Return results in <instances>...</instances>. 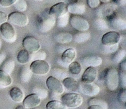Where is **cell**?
<instances>
[{
  "label": "cell",
  "instance_id": "obj_44",
  "mask_svg": "<svg viewBox=\"0 0 126 109\" xmlns=\"http://www.w3.org/2000/svg\"><path fill=\"white\" fill-rule=\"evenodd\" d=\"M112 1L117 6H124L126 2V0H112Z\"/></svg>",
  "mask_w": 126,
  "mask_h": 109
},
{
  "label": "cell",
  "instance_id": "obj_27",
  "mask_svg": "<svg viewBox=\"0 0 126 109\" xmlns=\"http://www.w3.org/2000/svg\"><path fill=\"white\" fill-rule=\"evenodd\" d=\"M17 59L20 64H27L30 61V53L25 49L21 50L17 54Z\"/></svg>",
  "mask_w": 126,
  "mask_h": 109
},
{
  "label": "cell",
  "instance_id": "obj_28",
  "mask_svg": "<svg viewBox=\"0 0 126 109\" xmlns=\"http://www.w3.org/2000/svg\"><path fill=\"white\" fill-rule=\"evenodd\" d=\"M69 72L73 75H79L82 71V66L79 62L73 61L68 65Z\"/></svg>",
  "mask_w": 126,
  "mask_h": 109
},
{
  "label": "cell",
  "instance_id": "obj_11",
  "mask_svg": "<svg viewBox=\"0 0 126 109\" xmlns=\"http://www.w3.org/2000/svg\"><path fill=\"white\" fill-rule=\"evenodd\" d=\"M47 87L52 92L57 95H61L64 92V87L62 82L53 76H49L46 80Z\"/></svg>",
  "mask_w": 126,
  "mask_h": 109
},
{
  "label": "cell",
  "instance_id": "obj_32",
  "mask_svg": "<svg viewBox=\"0 0 126 109\" xmlns=\"http://www.w3.org/2000/svg\"><path fill=\"white\" fill-rule=\"evenodd\" d=\"M89 105H98L105 109H108V105L106 101L98 98H92L89 100Z\"/></svg>",
  "mask_w": 126,
  "mask_h": 109
},
{
  "label": "cell",
  "instance_id": "obj_16",
  "mask_svg": "<svg viewBox=\"0 0 126 109\" xmlns=\"http://www.w3.org/2000/svg\"><path fill=\"white\" fill-rule=\"evenodd\" d=\"M98 71L96 68L88 67L84 72L81 78V82L84 83H92L97 78Z\"/></svg>",
  "mask_w": 126,
  "mask_h": 109
},
{
  "label": "cell",
  "instance_id": "obj_12",
  "mask_svg": "<svg viewBox=\"0 0 126 109\" xmlns=\"http://www.w3.org/2000/svg\"><path fill=\"white\" fill-rule=\"evenodd\" d=\"M116 9L117 5L114 2L105 3L98 7L97 11V14L100 18H103L104 17H108L114 12H116Z\"/></svg>",
  "mask_w": 126,
  "mask_h": 109
},
{
  "label": "cell",
  "instance_id": "obj_29",
  "mask_svg": "<svg viewBox=\"0 0 126 109\" xmlns=\"http://www.w3.org/2000/svg\"><path fill=\"white\" fill-rule=\"evenodd\" d=\"M126 56V51L124 49H121L114 52L112 56V60L115 63H120L124 59Z\"/></svg>",
  "mask_w": 126,
  "mask_h": 109
},
{
  "label": "cell",
  "instance_id": "obj_30",
  "mask_svg": "<svg viewBox=\"0 0 126 109\" xmlns=\"http://www.w3.org/2000/svg\"><path fill=\"white\" fill-rule=\"evenodd\" d=\"M69 21H70V15L68 12V13L57 18L55 24H57V26L59 27L63 28L68 24Z\"/></svg>",
  "mask_w": 126,
  "mask_h": 109
},
{
  "label": "cell",
  "instance_id": "obj_14",
  "mask_svg": "<svg viewBox=\"0 0 126 109\" xmlns=\"http://www.w3.org/2000/svg\"><path fill=\"white\" fill-rule=\"evenodd\" d=\"M49 13L55 18H58L68 13L67 4L63 2L55 4L50 7V9L49 10Z\"/></svg>",
  "mask_w": 126,
  "mask_h": 109
},
{
  "label": "cell",
  "instance_id": "obj_21",
  "mask_svg": "<svg viewBox=\"0 0 126 109\" xmlns=\"http://www.w3.org/2000/svg\"><path fill=\"white\" fill-rule=\"evenodd\" d=\"M73 36L71 33L66 32H62L57 33L54 37L55 40L61 44L70 43L73 40Z\"/></svg>",
  "mask_w": 126,
  "mask_h": 109
},
{
  "label": "cell",
  "instance_id": "obj_23",
  "mask_svg": "<svg viewBox=\"0 0 126 109\" xmlns=\"http://www.w3.org/2000/svg\"><path fill=\"white\" fill-rule=\"evenodd\" d=\"M62 84L64 87L71 92H76L78 89V84L75 79L72 78H65L62 81Z\"/></svg>",
  "mask_w": 126,
  "mask_h": 109
},
{
  "label": "cell",
  "instance_id": "obj_1",
  "mask_svg": "<svg viewBox=\"0 0 126 109\" xmlns=\"http://www.w3.org/2000/svg\"><path fill=\"white\" fill-rule=\"evenodd\" d=\"M55 22L56 18L49 14V10L46 9L37 18V28L42 33H46L54 27Z\"/></svg>",
  "mask_w": 126,
  "mask_h": 109
},
{
  "label": "cell",
  "instance_id": "obj_7",
  "mask_svg": "<svg viewBox=\"0 0 126 109\" xmlns=\"http://www.w3.org/2000/svg\"><path fill=\"white\" fill-rule=\"evenodd\" d=\"M79 91L85 95L89 97H95L99 94L100 88L95 83H84L82 82L78 85Z\"/></svg>",
  "mask_w": 126,
  "mask_h": 109
},
{
  "label": "cell",
  "instance_id": "obj_47",
  "mask_svg": "<svg viewBox=\"0 0 126 109\" xmlns=\"http://www.w3.org/2000/svg\"><path fill=\"white\" fill-rule=\"evenodd\" d=\"M111 1V0H100V1L101 2H102V3H103V4L110 2Z\"/></svg>",
  "mask_w": 126,
  "mask_h": 109
},
{
  "label": "cell",
  "instance_id": "obj_37",
  "mask_svg": "<svg viewBox=\"0 0 126 109\" xmlns=\"http://www.w3.org/2000/svg\"><path fill=\"white\" fill-rule=\"evenodd\" d=\"M14 6L18 12H23L27 10V3L25 0H17V1L14 4Z\"/></svg>",
  "mask_w": 126,
  "mask_h": 109
},
{
  "label": "cell",
  "instance_id": "obj_35",
  "mask_svg": "<svg viewBox=\"0 0 126 109\" xmlns=\"http://www.w3.org/2000/svg\"><path fill=\"white\" fill-rule=\"evenodd\" d=\"M47 57V53L44 51H38L34 53H30V61L45 60Z\"/></svg>",
  "mask_w": 126,
  "mask_h": 109
},
{
  "label": "cell",
  "instance_id": "obj_20",
  "mask_svg": "<svg viewBox=\"0 0 126 109\" xmlns=\"http://www.w3.org/2000/svg\"><path fill=\"white\" fill-rule=\"evenodd\" d=\"M9 95L11 99L16 103L22 102L25 98L23 91L17 87H14L10 90Z\"/></svg>",
  "mask_w": 126,
  "mask_h": 109
},
{
  "label": "cell",
  "instance_id": "obj_43",
  "mask_svg": "<svg viewBox=\"0 0 126 109\" xmlns=\"http://www.w3.org/2000/svg\"><path fill=\"white\" fill-rule=\"evenodd\" d=\"M7 21V15L5 12L0 11V25L5 23Z\"/></svg>",
  "mask_w": 126,
  "mask_h": 109
},
{
  "label": "cell",
  "instance_id": "obj_18",
  "mask_svg": "<svg viewBox=\"0 0 126 109\" xmlns=\"http://www.w3.org/2000/svg\"><path fill=\"white\" fill-rule=\"evenodd\" d=\"M68 12L73 15H81L86 12V5L83 2H76L67 5Z\"/></svg>",
  "mask_w": 126,
  "mask_h": 109
},
{
  "label": "cell",
  "instance_id": "obj_2",
  "mask_svg": "<svg viewBox=\"0 0 126 109\" xmlns=\"http://www.w3.org/2000/svg\"><path fill=\"white\" fill-rule=\"evenodd\" d=\"M103 78L106 81L107 88L111 91H114L119 86V74L115 68H109L105 70Z\"/></svg>",
  "mask_w": 126,
  "mask_h": 109
},
{
  "label": "cell",
  "instance_id": "obj_46",
  "mask_svg": "<svg viewBox=\"0 0 126 109\" xmlns=\"http://www.w3.org/2000/svg\"><path fill=\"white\" fill-rule=\"evenodd\" d=\"M87 109H105L101 107L98 106V105H89Z\"/></svg>",
  "mask_w": 126,
  "mask_h": 109
},
{
  "label": "cell",
  "instance_id": "obj_8",
  "mask_svg": "<svg viewBox=\"0 0 126 109\" xmlns=\"http://www.w3.org/2000/svg\"><path fill=\"white\" fill-rule=\"evenodd\" d=\"M69 22L74 28L79 32H86L90 27L88 21L84 17L78 15H73L71 17H70Z\"/></svg>",
  "mask_w": 126,
  "mask_h": 109
},
{
  "label": "cell",
  "instance_id": "obj_25",
  "mask_svg": "<svg viewBox=\"0 0 126 109\" xmlns=\"http://www.w3.org/2000/svg\"><path fill=\"white\" fill-rule=\"evenodd\" d=\"M12 79L10 75L0 70V87L6 88L12 84Z\"/></svg>",
  "mask_w": 126,
  "mask_h": 109
},
{
  "label": "cell",
  "instance_id": "obj_19",
  "mask_svg": "<svg viewBox=\"0 0 126 109\" xmlns=\"http://www.w3.org/2000/svg\"><path fill=\"white\" fill-rule=\"evenodd\" d=\"M82 63L84 65L88 67H96L100 66L102 64V58L97 55H91L86 56L82 58Z\"/></svg>",
  "mask_w": 126,
  "mask_h": 109
},
{
  "label": "cell",
  "instance_id": "obj_26",
  "mask_svg": "<svg viewBox=\"0 0 126 109\" xmlns=\"http://www.w3.org/2000/svg\"><path fill=\"white\" fill-rule=\"evenodd\" d=\"M91 38V33L89 32H79L73 36V40L77 43H82L87 42Z\"/></svg>",
  "mask_w": 126,
  "mask_h": 109
},
{
  "label": "cell",
  "instance_id": "obj_9",
  "mask_svg": "<svg viewBox=\"0 0 126 109\" xmlns=\"http://www.w3.org/2000/svg\"><path fill=\"white\" fill-rule=\"evenodd\" d=\"M107 22L108 25L115 30H124L126 29V20L119 16L116 12H114L107 17Z\"/></svg>",
  "mask_w": 126,
  "mask_h": 109
},
{
  "label": "cell",
  "instance_id": "obj_13",
  "mask_svg": "<svg viewBox=\"0 0 126 109\" xmlns=\"http://www.w3.org/2000/svg\"><path fill=\"white\" fill-rule=\"evenodd\" d=\"M120 40V34L115 31H111L103 35L102 38V43L104 46H111L118 44Z\"/></svg>",
  "mask_w": 126,
  "mask_h": 109
},
{
  "label": "cell",
  "instance_id": "obj_41",
  "mask_svg": "<svg viewBox=\"0 0 126 109\" xmlns=\"http://www.w3.org/2000/svg\"><path fill=\"white\" fill-rule=\"evenodd\" d=\"M17 0H0V4L4 7H8L14 5Z\"/></svg>",
  "mask_w": 126,
  "mask_h": 109
},
{
  "label": "cell",
  "instance_id": "obj_51",
  "mask_svg": "<svg viewBox=\"0 0 126 109\" xmlns=\"http://www.w3.org/2000/svg\"><path fill=\"white\" fill-rule=\"evenodd\" d=\"M40 109V108H38V107H35V108H33V109Z\"/></svg>",
  "mask_w": 126,
  "mask_h": 109
},
{
  "label": "cell",
  "instance_id": "obj_4",
  "mask_svg": "<svg viewBox=\"0 0 126 109\" xmlns=\"http://www.w3.org/2000/svg\"><path fill=\"white\" fill-rule=\"evenodd\" d=\"M0 32L2 38L8 43H13L17 40V33L12 25L9 22H5L1 25Z\"/></svg>",
  "mask_w": 126,
  "mask_h": 109
},
{
  "label": "cell",
  "instance_id": "obj_53",
  "mask_svg": "<svg viewBox=\"0 0 126 109\" xmlns=\"http://www.w3.org/2000/svg\"><path fill=\"white\" fill-rule=\"evenodd\" d=\"M78 1H81V0H78Z\"/></svg>",
  "mask_w": 126,
  "mask_h": 109
},
{
  "label": "cell",
  "instance_id": "obj_42",
  "mask_svg": "<svg viewBox=\"0 0 126 109\" xmlns=\"http://www.w3.org/2000/svg\"><path fill=\"white\" fill-rule=\"evenodd\" d=\"M87 4L91 8H97L100 6V0H87Z\"/></svg>",
  "mask_w": 126,
  "mask_h": 109
},
{
  "label": "cell",
  "instance_id": "obj_15",
  "mask_svg": "<svg viewBox=\"0 0 126 109\" xmlns=\"http://www.w3.org/2000/svg\"><path fill=\"white\" fill-rule=\"evenodd\" d=\"M41 99L35 94H32L24 98L23 105L25 109H33L40 105Z\"/></svg>",
  "mask_w": 126,
  "mask_h": 109
},
{
  "label": "cell",
  "instance_id": "obj_45",
  "mask_svg": "<svg viewBox=\"0 0 126 109\" xmlns=\"http://www.w3.org/2000/svg\"><path fill=\"white\" fill-rule=\"evenodd\" d=\"M6 54H5L4 53H0V66H1V64L4 61L5 59H6Z\"/></svg>",
  "mask_w": 126,
  "mask_h": 109
},
{
  "label": "cell",
  "instance_id": "obj_52",
  "mask_svg": "<svg viewBox=\"0 0 126 109\" xmlns=\"http://www.w3.org/2000/svg\"><path fill=\"white\" fill-rule=\"evenodd\" d=\"M36 1H42V0H36Z\"/></svg>",
  "mask_w": 126,
  "mask_h": 109
},
{
  "label": "cell",
  "instance_id": "obj_38",
  "mask_svg": "<svg viewBox=\"0 0 126 109\" xmlns=\"http://www.w3.org/2000/svg\"><path fill=\"white\" fill-rule=\"evenodd\" d=\"M119 84H120L121 87L126 89V71L119 70Z\"/></svg>",
  "mask_w": 126,
  "mask_h": 109
},
{
  "label": "cell",
  "instance_id": "obj_34",
  "mask_svg": "<svg viewBox=\"0 0 126 109\" xmlns=\"http://www.w3.org/2000/svg\"><path fill=\"white\" fill-rule=\"evenodd\" d=\"M94 25L96 28L101 30H105L108 29L109 26L108 22L105 19L100 18V17L95 20Z\"/></svg>",
  "mask_w": 126,
  "mask_h": 109
},
{
  "label": "cell",
  "instance_id": "obj_3",
  "mask_svg": "<svg viewBox=\"0 0 126 109\" xmlns=\"http://www.w3.org/2000/svg\"><path fill=\"white\" fill-rule=\"evenodd\" d=\"M60 100L66 107L71 109L79 107L83 102L82 97L80 94L74 92L64 94L61 97Z\"/></svg>",
  "mask_w": 126,
  "mask_h": 109
},
{
  "label": "cell",
  "instance_id": "obj_33",
  "mask_svg": "<svg viewBox=\"0 0 126 109\" xmlns=\"http://www.w3.org/2000/svg\"><path fill=\"white\" fill-rule=\"evenodd\" d=\"M52 76L55 78L59 80H63L65 78H67L68 74L65 71L62 70L59 68H54L52 70Z\"/></svg>",
  "mask_w": 126,
  "mask_h": 109
},
{
  "label": "cell",
  "instance_id": "obj_48",
  "mask_svg": "<svg viewBox=\"0 0 126 109\" xmlns=\"http://www.w3.org/2000/svg\"><path fill=\"white\" fill-rule=\"evenodd\" d=\"M67 1H68V2L70 4L75 3V2H78V0H67Z\"/></svg>",
  "mask_w": 126,
  "mask_h": 109
},
{
  "label": "cell",
  "instance_id": "obj_17",
  "mask_svg": "<svg viewBox=\"0 0 126 109\" xmlns=\"http://www.w3.org/2000/svg\"><path fill=\"white\" fill-rule=\"evenodd\" d=\"M76 52L75 48H67L62 54L60 60L65 66L68 67L69 64L73 62V61L76 58Z\"/></svg>",
  "mask_w": 126,
  "mask_h": 109
},
{
  "label": "cell",
  "instance_id": "obj_10",
  "mask_svg": "<svg viewBox=\"0 0 126 109\" xmlns=\"http://www.w3.org/2000/svg\"><path fill=\"white\" fill-rule=\"evenodd\" d=\"M22 45L25 50L28 51L30 53H34L41 49V45L39 41L32 36H27L23 38Z\"/></svg>",
  "mask_w": 126,
  "mask_h": 109
},
{
  "label": "cell",
  "instance_id": "obj_36",
  "mask_svg": "<svg viewBox=\"0 0 126 109\" xmlns=\"http://www.w3.org/2000/svg\"><path fill=\"white\" fill-rule=\"evenodd\" d=\"M33 94H35L41 100L45 99L48 96V91L46 89L41 87H35L33 89Z\"/></svg>",
  "mask_w": 126,
  "mask_h": 109
},
{
  "label": "cell",
  "instance_id": "obj_5",
  "mask_svg": "<svg viewBox=\"0 0 126 109\" xmlns=\"http://www.w3.org/2000/svg\"><path fill=\"white\" fill-rule=\"evenodd\" d=\"M7 21L11 25L23 27L28 25L29 22L28 16H26L23 12H13L7 16Z\"/></svg>",
  "mask_w": 126,
  "mask_h": 109
},
{
  "label": "cell",
  "instance_id": "obj_39",
  "mask_svg": "<svg viewBox=\"0 0 126 109\" xmlns=\"http://www.w3.org/2000/svg\"><path fill=\"white\" fill-rule=\"evenodd\" d=\"M119 48V45L115 44L111 46H104V51L107 53H112L116 52Z\"/></svg>",
  "mask_w": 126,
  "mask_h": 109
},
{
  "label": "cell",
  "instance_id": "obj_40",
  "mask_svg": "<svg viewBox=\"0 0 126 109\" xmlns=\"http://www.w3.org/2000/svg\"><path fill=\"white\" fill-rule=\"evenodd\" d=\"M118 99L121 102L125 103L126 102V89L121 88L118 94Z\"/></svg>",
  "mask_w": 126,
  "mask_h": 109
},
{
  "label": "cell",
  "instance_id": "obj_49",
  "mask_svg": "<svg viewBox=\"0 0 126 109\" xmlns=\"http://www.w3.org/2000/svg\"><path fill=\"white\" fill-rule=\"evenodd\" d=\"M16 109H26L23 106V105H18V106H17V107L16 108Z\"/></svg>",
  "mask_w": 126,
  "mask_h": 109
},
{
  "label": "cell",
  "instance_id": "obj_6",
  "mask_svg": "<svg viewBox=\"0 0 126 109\" xmlns=\"http://www.w3.org/2000/svg\"><path fill=\"white\" fill-rule=\"evenodd\" d=\"M29 68L33 74L37 75H44L47 74L50 69L49 63L44 60H36L32 61Z\"/></svg>",
  "mask_w": 126,
  "mask_h": 109
},
{
  "label": "cell",
  "instance_id": "obj_31",
  "mask_svg": "<svg viewBox=\"0 0 126 109\" xmlns=\"http://www.w3.org/2000/svg\"><path fill=\"white\" fill-rule=\"evenodd\" d=\"M47 109H68L61 101L52 100L46 104Z\"/></svg>",
  "mask_w": 126,
  "mask_h": 109
},
{
  "label": "cell",
  "instance_id": "obj_22",
  "mask_svg": "<svg viewBox=\"0 0 126 109\" xmlns=\"http://www.w3.org/2000/svg\"><path fill=\"white\" fill-rule=\"evenodd\" d=\"M32 74L33 73L31 71L29 67H28L27 66H24L20 69L19 74H18L20 80L22 82H28L32 78Z\"/></svg>",
  "mask_w": 126,
  "mask_h": 109
},
{
  "label": "cell",
  "instance_id": "obj_24",
  "mask_svg": "<svg viewBox=\"0 0 126 109\" xmlns=\"http://www.w3.org/2000/svg\"><path fill=\"white\" fill-rule=\"evenodd\" d=\"M15 68V61L12 58H9L4 61L0 66V70H2L6 74L10 75L12 74Z\"/></svg>",
  "mask_w": 126,
  "mask_h": 109
},
{
  "label": "cell",
  "instance_id": "obj_50",
  "mask_svg": "<svg viewBox=\"0 0 126 109\" xmlns=\"http://www.w3.org/2000/svg\"><path fill=\"white\" fill-rule=\"evenodd\" d=\"M1 47H2V40L1 39H0V50L1 49Z\"/></svg>",
  "mask_w": 126,
  "mask_h": 109
}]
</instances>
